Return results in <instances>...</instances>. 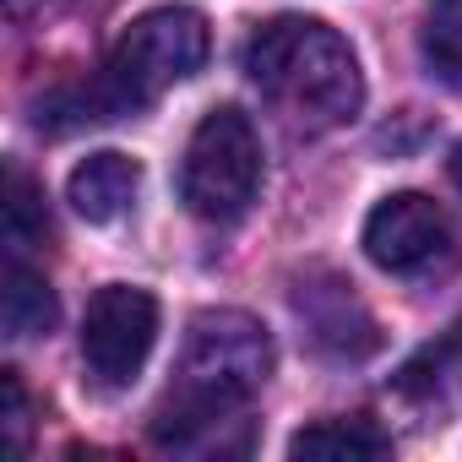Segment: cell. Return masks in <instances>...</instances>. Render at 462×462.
Returning a JSON list of instances; mask_svg holds the SVG:
<instances>
[{
	"label": "cell",
	"instance_id": "6da1fadb",
	"mask_svg": "<svg viewBox=\"0 0 462 462\" xmlns=\"http://www.w3.org/2000/svg\"><path fill=\"white\" fill-rule=\"evenodd\" d=\"M273 375V337L245 310H201L185 332L174 386L152 419V440L190 451L228 419H240L245 402Z\"/></svg>",
	"mask_w": 462,
	"mask_h": 462
},
{
	"label": "cell",
	"instance_id": "7a4b0ae2",
	"mask_svg": "<svg viewBox=\"0 0 462 462\" xmlns=\"http://www.w3.org/2000/svg\"><path fill=\"white\" fill-rule=\"evenodd\" d=\"M240 66H245L251 88L305 136L348 125L365 104V71H359L348 39L316 17L262 23L245 39Z\"/></svg>",
	"mask_w": 462,
	"mask_h": 462
},
{
	"label": "cell",
	"instance_id": "3957f363",
	"mask_svg": "<svg viewBox=\"0 0 462 462\" xmlns=\"http://www.w3.org/2000/svg\"><path fill=\"white\" fill-rule=\"evenodd\" d=\"M207 17L190 12V6H163V12H147L136 17L120 44L109 50L104 71L66 93V98H50L39 104V115L50 109H71V125H98V120H120V115H136L147 109L158 93H169L174 82L196 77L201 60H207Z\"/></svg>",
	"mask_w": 462,
	"mask_h": 462
},
{
	"label": "cell",
	"instance_id": "277c9868",
	"mask_svg": "<svg viewBox=\"0 0 462 462\" xmlns=\"http://www.w3.org/2000/svg\"><path fill=\"white\" fill-rule=\"evenodd\" d=\"M262 190V136L245 109H207L180 158V201L201 223H240Z\"/></svg>",
	"mask_w": 462,
	"mask_h": 462
},
{
	"label": "cell",
	"instance_id": "5b68a950",
	"mask_svg": "<svg viewBox=\"0 0 462 462\" xmlns=\"http://www.w3.org/2000/svg\"><path fill=\"white\" fill-rule=\"evenodd\" d=\"M158 343V300L136 283H104L82 316V365L98 386H131Z\"/></svg>",
	"mask_w": 462,
	"mask_h": 462
},
{
	"label": "cell",
	"instance_id": "8992f818",
	"mask_svg": "<svg viewBox=\"0 0 462 462\" xmlns=\"http://www.w3.org/2000/svg\"><path fill=\"white\" fill-rule=\"evenodd\" d=\"M365 256L392 278H419L451 256V223L430 196L397 190L375 201L365 217Z\"/></svg>",
	"mask_w": 462,
	"mask_h": 462
},
{
	"label": "cell",
	"instance_id": "52a82bcc",
	"mask_svg": "<svg viewBox=\"0 0 462 462\" xmlns=\"http://www.w3.org/2000/svg\"><path fill=\"white\" fill-rule=\"evenodd\" d=\"M136 185H142V169L125 158V152H93L71 169L66 180V201L77 207V217L88 223H115L131 201H136Z\"/></svg>",
	"mask_w": 462,
	"mask_h": 462
},
{
	"label": "cell",
	"instance_id": "ba28073f",
	"mask_svg": "<svg viewBox=\"0 0 462 462\" xmlns=\"http://www.w3.org/2000/svg\"><path fill=\"white\" fill-rule=\"evenodd\" d=\"M0 321H6V337H39L55 327V294L50 278L39 267H28L17 251H6V273H0Z\"/></svg>",
	"mask_w": 462,
	"mask_h": 462
},
{
	"label": "cell",
	"instance_id": "9c48e42d",
	"mask_svg": "<svg viewBox=\"0 0 462 462\" xmlns=\"http://www.w3.org/2000/svg\"><path fill=\"white\" fill-rule=\"evenodd\" d=\"M289 457H348V462H370V457H392V435L375 430L370 419H321L305 424L289 440Z\"/></svg>",
	"mask_w": 462,
	"mask_h": 462
},
{
	"label": "cell",
	"instance_id": "30bf717a",
	"mask_svg": "<svg viewBox=\"0 0 462 462\" xmlns=\"http://www.w3.org/2000/svg\"><path fill=\"white\" fill-rule=\"evenodd\" d=\"M419 55L440 88L462 93V0H424Z\"/></svg>",
	"mask_w": 462,
	"mask_h": 462
},
{
	"label": "cell",
	"instance_id": "8fae6325",
	"mask_svg": "<svg viewBox=\"0 0 462 462\" xmlns=\"http://www.w3.org/2000/svg\"><path fill=\"white\" fill-rule=\"evenodd\" d=\"M50 235V212L44 190L28 180L23 163H6V251H28Z\"/></svg>",
	"mask_w": 462,
	"mask_h": 462
},
{
	"label": "cell",
	"instance_id": "7c38bea8",
	"mask_svg": "<svg viewBox=\"0 0 462 462\" xmlns=\"http://www.w3.org/2000/svg\"><path fill=\"white\" fill-rule=\"evenodd\" d=\"M0 392H6V446L23 451L28 446V392L17 370H0Z\"/></svg>",
	"mask_w": 462,
	"mask_h": 462
},
{
	"label": "cell",
	"instance_id": "4fadbf2b",
	"mask_svg": "<svg viewBox=\"0 0 462 462\" xmlns=\"http://www.w3.org/2000/svg\"><path fill=\"white\" fill-rule=\"evenodd\" d=\"M446 169H451V185H457V190H462V142H457V147H451V158H446Z\"/></svg>",
	"mask_w": 462,
	"mask_h": 462
},
{
	"label": "cell",
	"instance_id": "5bb4252c",
	"mask_svg": "<svg viewBox=\"0 0 462 462\" xmlns=\"http://www.w3.org/2000/svg\"><path fill=\"white\" fill-rule=\"evenodd\" d=\"M39 6H44V0H6L12 17H28V12H39Z\"/></svg>",
	"mask_w": 462,
	"mask_h": 462
}]
</instances>
